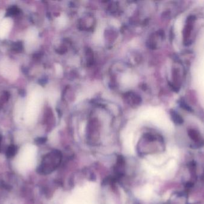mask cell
Here are the masks:
<instances>
[{
  "label": "cell",
  "instance_id": "cell-1",
  "mask_svg": "<svg viewBox=\"0 0 204 204\" xmlns=\"http://www.w3.org/2000/svg\"><path fill=\"white\" fill-rule=\"evenodd\" d=\"M40 97L36 92H32L25 110L24 119L26 123H32L35 120L38 111Z\"/></svg>",
  "mask_w": 204,
  "mask_h": 204
},
{
  "label": "cell",
  "instance_id": "cell-2",
  "mask_svg": "<svg viewBox=\"0 0 204 204\" xmlns=\"http://www.w3.org/2000/svg\"><path fill=\"white\" fill-rule=\"evenodd\" d=\"M0 74L11 80H15L19 76V69L16 64L9 59L0 61Z\"/></svg>",
  "mask_w": 204,
  "mask_h": 204
},
{
  "label": "cell",
  "instance_id": "cell-3",
  "mask_svg": "<svg viewBox=\"0 0 204 204\" xmlns=\"http://www.w3.org/2000/svg\"><path fill=\"white\" fill-rule=\"evenodd\" d=\"M13 26V20L11 18L4 19L0 23V38L4 39L7 37Z\"/></svg>",
  "mask_w": 204,
  "mask_h": 204
},
{
  "label": "cell",
  "instance_id": "cell-4",
  "mask_svg": "<svg viewBox=\"0 0 204 204\" xmlns=\"http://www.w3.org/2000/svg\"><path fill=\"white\" fill-rule=\"evenodd\" d=\"M36 32L34 30L31 29L30 30L28 34L26 35V37L25 38L26 40V44H30L32 41H33L36 38Z\"/></svg>",
  "mask_w": 204,
  "mask_h": 204
},
{
  "label": "cell",
  "instance_id": "cell-5",
  "mask_svg": "<svg viewBox=\"0 0 204 204\" xmlns=\"http://www.w3.org/2000/svg\"><path fill=\"white\" fill-rule=\"evenodd\" d=\"M171 119H173L174 122L177 124H182L183 122V120L180 116V114H178L177 112L173 110L171 111Z\"/></svg>",
  "mask_w": 204,
  "mask_h": 204
},
{
  "label": "cell",
  "instance_id": "cell-6",
  "mask_svg": "<svg viewBox=\"0 0 204 204\" xmlns=\"http://www.w3.org/2000/svg\"><path fill=\"white\" fill-rule=\"evenodd\" d=\"M180 107L182 108H183V109H185V110H186L187 111H192V109L191 108V107L188 105L186 103L182 101V102H180Z\"/></svg>",
  "mask_w": 204,
  "mask_h": 204
}]
</instances>
